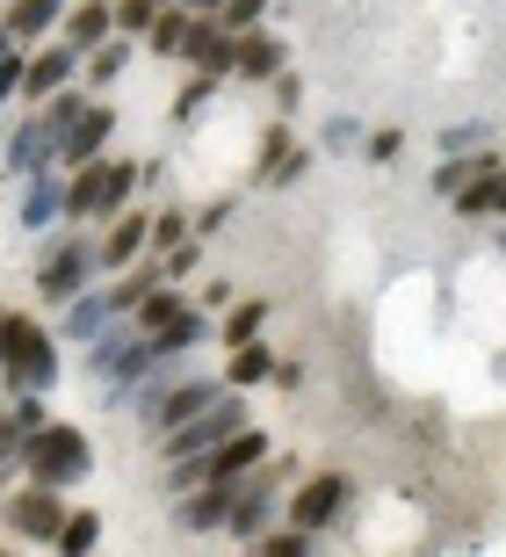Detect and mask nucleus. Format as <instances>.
<instances>
[{
    "label": "nucleus",
    "mask_w": 506,
    "mask_h": 557,
    "mask_svg": "<svg viewBox=\"0 0 506 557\" xmlns=\"http://www.w3.org/2000/svg\"><path fill=\"white\" fill-rule=\"evenodd\" d=\"M59 341L29 319V311H15L8 319V341H0V384H8V398L15 392H51L59 384Z\"/></svg>",
    "instance_id": "obj_1"
},
{
    "label": "nucleus",
    "mask_w": 506,
    "mask_h": 557,
    "mask_svg": "<svg viewBox=\"0 0 506 557\" xmlns=\"http://www.w3.org/2000/svg\"><path fill=\"white\" fill-rule=\"evenodd\" d=\"M138 196V166L109 160L101 152L95 166H73V188H65V218H123Z\"/></svg>",
    "instance_id": "obj_2"
},
{
    "label": "nucleus",
    "mask_w": 506,
    "mask_h": 557,
    "mask_svg": "<svg viewBox=\"0 0 506 557\" xmlns=\"http://www.w3.org/2000/svg\"><path fill=\"white\" fill-rule=\"evenodd\" d=\"M22 471L44 478V485H81L87 471H95V449H87L81 428H65V420H44L37 434H29V449H22Z\"/></svg>",
    "instance_id": "obj_3"
},
{
    "label": "nucleus",
    "mask_w": 506,
    "mask_h": 557,
    "mask_svg": "<svg viewBox=\"0 0 506 557\" xmlns=\"http://www.w3.org/2000/svg\"><path fill=\"white\" fill-rule=\"evenodd\" d=\"M239 428H246V392H232V384H224V392L210 398L196 420H182V428L160 434V456H166V463H182V456H210L218 442H232Z\"/></svg>",
    "instance_id": "obj_4"
},
{
    "label": "nucleus",
    "mask_w": 506,
    "mask_h": 557,
    "mask_svg": "<svg viewBox=\"0 0 506 557\" xmlns=\"http://www.w3.org/2000/svg\"><path fill=\"white\" fill-rule=\"evenodd\" d=\"M95 247L87 239H51L44 247V261H37V297L44 305H65V297H81L87 283H95Z\"/></svg>",
    "instance_id": "obj_5"
},
{
    "label": "nucleus",
    "mask_w": 506,
    "mask_h": 557,
    "mask_svg": "<svg viewBox=\"0 0 506 557\" xmlns=\"http://www.w3.org/2000/svg\"><path fill=\"white\" fill-rule=\"evenodd\" d=\"M283 478H289V463H261V471L239 478V499H232V521H224L239 543H254L268 521H275V507H283Z\"/></svg>",
    "instance_id": "obj_6"
},
{
    "label": "nucleus",
    "mask_w": 506,
    "mask_h": 557,
    "mask_svg": "<svg viewBox=\"0 0 506 557\" xmlns=\"http://www.w3.org/2000/svg\"><path fill=\"white\" fill-rule=\"evenodd\" d=\"M8 529H15L22 543H59V529H65V485L29 478V485L8 499Z\"/></svg>",
    "instance_id": "obj_7"
},
{
    "label": "nucleus",
    "mask_w": 506,
    "mask_h": 557,
    "mask_svg": "<svg viewBox=\"0 0 506 557\" xmlns=\"http://www.w3.org/2000/svg\"><path fill=\"white\" fill-rule=\"evenodd\" d=\"M347 499H355V478L319 471V478H304L297 493H289V521H297L304 536H319V529H333V521L347 515Z\"/></svg>",
    "instance_id": "obj_8"
},
{
    "label": "nucleus",
    "mask_w": 506,
    "mask_h": 557,
    "mask_svg": "<svg viewBox=\"0 0 506 557\" xmlns=\"http://www.w3.org/2000/svg\"><path fill=\"white\" fill-rule=\"evenodd\" d=\"M0 166H8L15 182H29L37 166H59V124H51V116H22V124L8 131V145H0Z\"/></svg>",
    "instance_id": "obj_9"
},
{
    "label": "nucleus",
    "mask_w": 506,
    "mask_h": 557,
    "mask_svg": "<svg viewBox=\"0 0 506 557\" xmlns=\"http://www.w3.org/2000/svg\"><path fill=\"white\" fill-rule=\"evenodd\" d=\"M65 188H73V174L65 166H37L29 182H22V203H15V218L29 232H51L65 218Z\"/></svg>",
    "instance_id": "obj_10"
},
{
    "label": "nucleus",
    "mask_w": 506,
    "mask_h": 557,
    "mask_svg": "<svg viewBox=\"0 0 506 557\" xmlns=\"http://www.w3.org/2000/svg\"><path fill=\"white\" fill-rule=\"evenodd\" d=\"M87 73V51L81 44H51V51H37L29 59V81H22V102H51L59 87H73Z\"/></svg>",
    "instance_id": "obj_11"
},
{
    "label": "nucleus",
    "mask_w": 506,
    "mask_h": 557,
    "mask_svg": "<svg viewBox=\"0 0 506 557\" xmlns=\"http://www.w3.org/2000/svg\"><path fill=\"white\" fill-rule=\"evenodd\" d=\"M232 499H239V478H202V485H188V499L174 507V521H182L188 536L224 529V521H232Z\"/></svg>",
    "instance_id": "obj_12"
},
{
    "label": "nucleus",
    "mask_w": 506,
    "mask_h": 557,
    "mask_svg": "<svg viewBox=\"0 0 506 557\" xmlns=\"http://www.w3.org/2000/svg\"><path fill=\"white\" fill-rule=\"evenodd\" d=\"M109 138H116V109L95 102V109L81 116V124H73V131L59 138V166H65V174H73V166H95L101 152H109Z\"/></svg>",
    "instance_id": "obj_13"
},
{
    "label": "nucleus",
    "mask_w": 506,
    "mask_h": 557,
    "mask_svg": "<svg viewBox=\"0 0 506 557\" xmlns=\"http://www.w3.org/2000/svg\"><path fill=\"white\" fill-rule=\"evenodd\" d=\"M145 247H152V218H145V210H123V218H109V239L95 247V261H101L109 275H123Z\"/></svg>",
    "instance_id": "obj_14"
},
{
    "label": "nucleus",
    "mask_w": 506,
    "mask_h": 557,
    "mask_svg": "<svg viewBox=\"0 0 506 557\" xmlns=\"http://www.w3.org/2000/svg\"><path fill=\"white\" fill-rule=\"evenodd\" d=\"M109 319H123V305H116V289H81V297H65V341H95Z\"/></svg>",
    "instance_id": "obj_15"
},
{
    "label": "nucleus",
    "mask_w": 506,
    "mask_h": 557,
    "mask_svg": "<svg viewBox=\"0 0 506 557\" xmlns=\"http://www.w3.org/2000/svg\"><path fill=\"white\" fill-rule=\"evenodd\" d=\"M210 463V478H246V471H261L268 463V434L261 428H239L232 442H218V449L202 456Z\"/></svg>",
    "instance_id": "obj_16"
},
{
    "label": "nucleus",
    "mask_w": 506,
    "mask_h": 557,
    "mask_svg": "<svg viewBox=\"0 0 506 557\" xmlns=\"http://www.w3.org/2000/svg\"><path fill=\"white\" fill-rule=\"evenodd\" d=\"M109 37H116V0H65V44L95 51Z\"/></svg>",
    "instance_id": "obj_17"
},
{
    "label": "nucleus",
    "mask_w": 506,
    "mask_h": 557,
    "mask_svg": "<svg viewBox=\"0 0 506 557\" xmlns=\"http://www.w3.org/2000/svg\"><path fill=\"white\" fill-rule=\"evenodd\" d=\"M275 73H289V44L268 37V29H246L239 37V81H275Z\"/></svg>",
    "instance_id": "obj_18"
},
{
    "label": "nucleus",
    "mask_w": 506,
    "mask_h": 557,
    "mask_svg": "<svg viewBox=\"0 0 506 557\" xmlns=\"http://www.w3.org/2000/svg\"><path fill=\"white\" fill-rule=\"evenodd\" d=\"M224 384H210V376H174V392H166V406H160V428L152 434H166V428H182V420H196L210 398H218Z\"/></svg>",
    "instance_id": "obj_19"
},
{
    "label": "nucleus",
    "mask_w": 506,
    "mask_h": 557,
    "mask_svg": "<svg viewBox=\"0 0 506 557\" xmlns=\"http://www.w3.org/2000/svg\"><path fill=\"white\" fill-rule=\"evenodd\" d=\"M59 22H65V0H8V29H15V44L51 37Z\"/></svg>",
    "instance_id": "obj_20"
},
{
    "label": "nucleus",
    "mask_w": 506,
    "mask_h": 557,
    "mask_svg": "<svg viewBox=\"0 0 506 557\" xmlns=\"http://www.w3.org/2000/svg\"><path fill=\"white\" fill-rule=\"evenodd\" d=\"M182 311H188V297H182V289H174V275H166V283L152 289V297H145L138 311H131V326H138V333H160V326H174Z\"/></svg>",
    "instance_id": "obj_21"
},
{
    "label": "nucleus",
    "mask_w": 506,
    "mask_h": 557,
    "mask_svg": "<svg viewBox=\"0 0 506 557\" xmlns=\"http://www.w3.org/2000/svg\"><path fill=\"white\" fill-rule=\"evenodd\" d=\"M268 376H275V355H268L261 341H239V348H232L224 384H232V392H254V384H268Z\"/></svg>",
    "instance_id": "obj_22"
},
{
    "label": "nucleus",
    "mask_w": 506,
    "mask_h": 557,
    "mask_svg": "<svg viewBox=\"0 0 506 557\" xmlns=\"http://www.w3.org/2000/svg\"><path fill=\"white\" fill-rule=\"evenodd\" d=\"M202 333H210V326H202V311L188 305L182 319H174V326H160V333H152V348H160V362H182L188 348H202Z\"/></svg>",
    "instance_id": "obj_23"
},
{
    "label": "nucleus",
    "mask_w": 506,
    "mask_h": 557,
    "mask_svg": "<svg viewBox=\"0 0 506 557\" xmlns=\"http://www.w3.org/2000/svg\"><path fill=\"white\" fill-rule=\"evenodd\" d=\"M160 283H166V261H160V269H152V261H131V269L116 275V305H123V311H138Z\"/></svg>",
    "instance_id": "obj_24"
},
{
    "label": "nucleus",
    "mask_w": 506,
    "mask_h": 557,
    "mask_svg": "<svg viewBox=\"0 0 506 557\" xmlns=\"http://www.w3.org/2000/svg\"><path fill=\"white\" fill-rule=\"evenodd\" d=\"M123 65H131V37H109V44H95V51H87V81L95 87H109V81H123Z\"/></svg>",
    "instance_id": "obj_25"
},
{
    "label": "nucleus",
    "mask_w": 506,
    "mask_h": 557,
    "mask_svg": "<svg viewBox=\"0 0 506 557\" xmlns=\"http://www.w3.org/2000/svg\"><path fill=\"white\" fill-rule=\"evenodd\" d=\"M101 543V515L95 507H81V515H65V529H59V543L51 550H65V557H87Z\"/></svg>",
    "instance_id": "obj_26"
},
{
    "label": "nucleus",
    "mask_w": 506,
    "mask_h": 557,
    "mask_svg": "<svg viewBox=\"0 0 506 557\" xmlns=\"http://www.w3.org/2000/svg\"><path fill=\"white\" fill-rule=\"evenodd\" d=\"M499 188H506V174H470V188L464 196H456V210H464V218H485V210H499Z\"/></svg>",
    "instance_id": "obj_27"
},
{
    "label": "nucleus",
    "mask_w": 506,
    "mask_h": 557,
    "mask_svg": "<svg viewBox=\"0 0 506 557\" xmlns=\"http://www.w3.org/2000/svg\"><path fill=\"white\" fill-rule=\"evenodd\" d=\"M188 15H196V8H166L160 22H152V51H160V59H182V37H188Z\"/></svg>",
    "instance_id": "obj_28"
},
{
    "label": "nucleus",
    "mask_w": 506,
    "mask_h": 557,
    "mask_svg": "<svg viewBox=\"0 0 506 557\" xmlns=\"http://www.w3.org/2000/svg\"><path fill=\"white\" fill-rule=\"evenodd\" d=\"M261 326H268V305H261V297H246V305L224 319V348H239V341H261Z\"/></svg>",
    "instance_id": "obj_29"
},
{
    "label": "nucleus",
    "mask_w": 506,
    "mask_h": 557,
    "mask_svg": "<svg viewBox=\"0 0 506 557\" xmlns=\"http://www.w3.org/2000/svg\"><path fill=\"white\" fill-rule=\"evenodd\" d=\"M160 15H166V0H116V29L123 37H152Z\"/></svg>",
    "instance_id": "obj_30"
},
{
    "label": "nucleus",
    "mask_w": 506,
    "mask_h": 557,
    "mask_svg": "<svg viewBox=\"0 0 506 557\" xmlns=\"http://www.w3.org/2000/svg\"><path fill=\"white\" fill-rule=\"evenodd\" d=\"M87 109H95V102H87V87H59V95H51V102H44V116H51V124H59V138H65V131L81 124Z\"/></svg>",
    "instance_id": "obj_31"
},
{
    "label": "nucleus",
    "mask_w": 506,
    "mask_h": 557,
    "mask_svg": "<svg viewBox=\"0 0 506 557\" xmlns=\"http://www.w3.org/2000/svg\"><path fill=\"white\" fill-rule=\"evenodd\" d=\"M29 434H37V428H22L15 413H0V478L22 471V449H29Z\"/></svg>",
    "instance_id": "obj_32"
},
{
    "label": "nucleus",
    "mask_w": 506,
    "mask_h": 557,
    "mask_svg": "<svg viewBox=\"0 0 506 557\" xmlns=\"http://www.w3.org/2000/svg\"><path fill=\"white\" fill-rule=\"evenodd\" d=\"M261 15H268V0H224V8H218V22L232 29V37H246V29H261Z\"/></svg>",
    "instance_id": "obj_33"
},
{
    "label": "nucleus",
    "mask_w": 506,
    "mask_h": 557,
    "mask_svg": "<svg viewBox=\"0 0 506 557\" xmlns=\"http://www.w3.org/2000/svg\"><path fill=\"white\" fill-rule=\"evenodd\" d=\"M22 81H29V59H22V44H8V51H0V109L22 95Z\"/></svg>",
    "instance_id": "obj_34"
},
{
    "label": "nucleus",
    "mask_w": 506,
    "mask_h": 557,
    "mask_svg": "<svg viewBox=\"0 0 506 557\" xmlns=\"http://www.w3.org/2000/svg\"><path fill=\"white\" fill-rule=\"evenodd\" d=\"M478 145H492V124H478V116L442 131V152H478Z\"/></svg>",
    "instance_id": "obj_35"
},
{
    "label": "nucleus",
    "mask_w": 506,
    "mask_h": 557,
    "mask_svg": "<svg viewBox=\"0 0 506 557\" xmlns=\"http://www.w3.org/2000/svg\"><path fill=\"white\" fill-rule=\"evenodd\" d=\"M210 95H218V73H196V81H188L182 95H174V124H182V116H196V109L210 102Z\"/></svg>",
    "instance_id": "obj_36"
},
{
    "label": "nucleus",
    "mask_w": 506,
    "mask_h": 557,
    "mask_svg": "<svg viewBox=\"0 0 506 557\" xmlns=\"http://www.w3.org/2000/svg\"><path fill=\"white\" fill-rule=\"evenodd\" d=\"M434 188H442V196H464L470 188V152H448V160L434 166Z\"/></svg>",
    "instance_id": "obj_37"
},
{
    "label": "nucleus",
    "mask_w": 506,
    "mask_h": 557,
    "mask_svg": "<svg viewBox=\"0 0 506 557\" xmlns=\"http://www.w3.org/2000/svg\"><path fill=\"white\" fill-rule=\"evenodd\" d=\"M182 239H188V218H182V210H160V218H152V247L174 253Z\"/></svg>",
    "instance_id": "obj_38"
},
{
    "label": "nucleus",
    "mask_w": 506,
    "mask_h": 557,
    "mask_svg": "<svg viewBox=\"0 0 506 557\" xmlns=\"http://www.w3.org/2000/svg\"><path fill=\"white\" fill-rule=\"evenodd\" d=\"M355 145H362V131L347 124V116H333V124H325V152H355Z\"/></svg>",
    "instance_id": "obj_39"
},
{
    "label": "nucleus",
    "mask_w": 506,
    "mask_h": 557,
    "mask_svg": "<svg viewBox=\"0 0 506 557\" xmlns=\"http://www.w3.org/2000/svg\"><path fill=\"white\" fill-rule=\"evenodd\" d=\"M160 261H166V275L182 283V275H196V261H202V253H196V247H188V239H182V247H174V253H160Z\"/></svg>",
    "instance_id": "obj_40"
},
{
    "label": "nucleus",
    "mask_w": 506,
    "mask_h": 557,
    "mask_svg": "<svg viewBox=\"0 0 506 557\" xmlns=\"http://www.w3.org/2000/svg\"><path fill=\"white\" fill-rule=\"evenodd\" d=\"M405 131H369V160H398Z\"/></svg>",
    "instance_id": "obj_41"
},
{
    "label": "nucleus",
    "mask_w": 506,
    "mask_h": 557,
    "mask_svg": "<svg viewBox=\"0 0 506 557\" xmlns=\"http://www.w3.org/2000/svg\"><path fill=\"white\" fill-rule=\"evenodd\" d=\"M304 102V81H289V73H275V109H297Z\"/></svg>",
    "instance_id": "obj_42"
},
{
    "label": "nucleus",
    "mask_w": 506,
    "mask_h": 557,
    "mask_svg": "<svg viewBox=\"0 0 506 557\" xmlns=\"http://www.w3.org/2000/svg\"><path fill=\"white\" fill-rule=\"evenodd\" d=\"M182 8H202V15H218V8H224V0H182Z\"/></svg>",
    "instance_id": "obj_43"
},
{
    "label": "nucleus",
    "mask_w": 506,
    "mask_h": 557,
    "mask_svg": "<svg viewBox=\"0 0 506 557\" xmlns=\"http://www.w3.org/2000/svg\"><path fill=\"white\" fill-rule=\"evenodd\" d=\"M8 44H15V29H8V15H0V51H8Z\"/></svg>",
    "instance_id": "obj_44"
},
{
    "label": "nucleus",
    "mask_w": 506,
    "mask_h": 557,
    "mask_svg": "<svg viewBox=\"0 0 506 557\" xmlns=\"http://www.w3.org/2000/svg\"><path fill=\"white\" fill-rule=\"evenodd\" d=\"M8 319H15V311H8V305H0V341H8Z\"/></svg>",
    "instance_id": "obj_45"
},
{
    "label": "nucleus",
    "mask_w": 506,
    "mask_h": 557,
    "mask_svg": "<svg viewBox=\"0 0 506 557\" xmlns=\"http://www.w3.org/2000/svg\"><path fill=\"white\" fill-rule=\"evenodd\" d=\"M499 253H506V225H499Z\"/></svg>",
    "instance_id": "obj_46"
},
{
    "label": "nucleus",
    "mask_w": 506,
    "mask_h": 557,
    "mask_svg": "<svg viewBox=\"0 0 506 557\" xmlns=\"http://www.w3.org/2000/svg\"><path fill=\"white\" fill-rule=\"evenodd\" d=\"M499 210H506V188H499Z\"/></svg>",
    "instance_id": "obj_47"
}]
</instances>
